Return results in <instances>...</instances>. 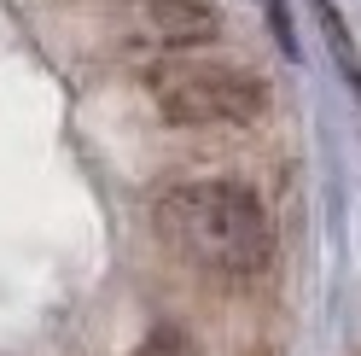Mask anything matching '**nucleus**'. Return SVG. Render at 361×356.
Returning a JSON list of instances; mask_svg holds the SVG:
<instances>
[{
    "label": "nucleus",
    "mask_w": 361,
    "mask_h": 356,
    "mask_svg": "<svg viewBox=\"0 0 361 356\" xmlns=\"http://www.w3.org/2000/svg\"><path fill=\"white\" fill-rule=\"evenodd\" d=\"M152 222L180 263L216 280H251L274 257V222L245 182H180L157 193Z\"/></svg>",
    "instance_id": "f257e3e1"
},
{
    "label": "nucleus",
    "mask_w": 361,
    "mask_h": 356,
    "mask_svg": "<svg viewBox=\"0 0 361 356\" xmlns=\"http://www.w3.org/2000/svg\"><path fill=\"white\" fill-rule=\"evenodd\" d=\"M146 94L157 117L175 129H245L268 111L262 76L221 59H169L146 71Z\"/></svg>",
    "instance_id": "f03ea898"
},
{
    "label": "nucleus",
    "mask_w": 361,
    "mask_h": 356,
    "mask_svg": "<svg viewBox=\"0 0 361 356\" xmlns=\"http://www.w3.org/2000/svg\"><path fill=\"white\" fill-rule=\"evenodd\" d=\"M128 35L157 53H192L221 35L210 0H128Z\"/></svg>",
    "instance_id": "7ed1b4c3"
},
{
    "label": "nucleus",
    "mask_w": 361,
    "mask_h": 356,
    "mask_svg": "<svg viewBox=\"0 0 361 356\" xmlns=\"http://www.w3.org/2000/svg\"><path fill=\"white\" fill-rule=\"evenodd\" d=\"M314 6V24H321V41H326V53L338 64V76H344V88L361 100V47H355V35H350V18L332 6V0H309Z\"/></svg>",
    "instance_id": "20e7f679"
},
{
    "label": "nucleus",
    "mask_w": 361,
    "mask_h": 356,
    "mask_svg": "<svg viewBox=\"0 0 361 356\" xmlns=\"http://www.w3.org/2000/svg\"><path fill=\"white\" fill-rule=\"evenodd\" d=\"M128 356H198V345H192L180 327H169V321H164V327H152V333H146V339L134 345Z\"/></svg>",
    "instance_id": "39448f33"
}]
</instances>
